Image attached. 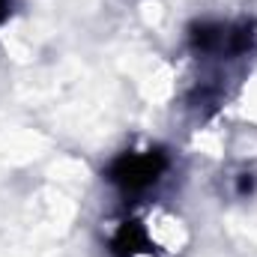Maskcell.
Returning a JSON list of instances; mask_svg holds the SVG:
<instances>
[{
	"label": "cell",
	"mask_w": 257,
	"mask_h": 257,
	"mask_svg": "<svg viewBox=\"0 0 257 257\" xmlns=\"http://www.w3.org/2000/svg\"><path fill=\"white\" fill-rule=\"evenodd\" d=\"M168 159L159 150H144V153H123L111 168H108V180L114 186H120L123 192H144L153 183H159V177L165 174Z\"/></svg>",
	"instance_id": "cell-1"
},
{
	"label": "cell",
	"mask_w": 257,
	"mask_h": 257,
	"mask_svg": "<svg viewBox=\"0 0 257 257\" xmlns=\"http://www.w3.org/2000/svg\"><path fill=\"white\" fill-rule=\"evenodd\" d=\"M6 12H9V0H0V21L6 18Z\"/></svg>",
	"instance_id": "cell-3"
},
{
	"label": "cell",
	"mask_w": 257,
	"mask_h": 257,
	"mask_svg": "<svg viewBox=\"0 0 257 257\" xmlns=\"http://www.w3.org/2000/svg\"><path fill=\"white\" fill-rule=\"evenodd\" d=\"M114 254L117 257H138L150 251V236L144 230L141 221H123L120 230L114 233V242H111Z\"/></svg>",
	"instance_id": "cell-2"
}]
</instances>
